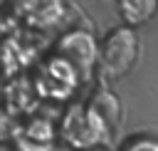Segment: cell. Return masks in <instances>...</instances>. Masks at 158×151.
Wrapping results in <instances>:
<instances>
[{"mask_svg":"<svg viewBox=\"0 0 158 151\" xmlns=\"http://www.w3.org/2000/svg\"><path fill=\"white\" fill-rule=\"evenodd\" d=\"M57 146H59L57 119L42 111L25 116L10 141L12 151H57Z\"/></svg>","mask_w":158,"mask_h":151,"instance_id":"cell-5","label":"cell"},{"mask_svg":"<svg viewBox=\"0 0 158 151\" xmlns=\"http://www.w3.org/2000/svg\"><path fill=\"white\" fill-rule=\"evenodd\" d=\"M12 17L20 27L30 32H49L57 30L67 17L64 0H15Z\"/></svg>","mask_w":158,"mask_h":151,"instance_id":"cell-6","label":"cell"},{"mask_svg":"<svg viewBox=\"0 0 158 151\" xmlns=\"http://www.w3.org/2000/svg\"><path fill=\"white\" fill-rule=\"evenodd\" d=\"M52 52L64 62H69L81 77V82H89L99 72V37L86 27L64 30L54 40Z\"/></svg>","mask_w":158,"mask_h":151,"instance_id":"cell-4","label":"cell"},{"mask_svg":"<svg viewBox=\"0 0 158 151\" xmlns=\"http://www.w3.org/2000/svg\"><path fill=\"white\" fill-rule=\"evenodd\" d=\"M116 10L123 25L143 27L158 15V0H116Z\"/></svg>","mask_w":158,"mask_h":151,"instance_id":"cell-8","label":"cell"},{"mask_svg":"<svg viewBox=\"0 0 158 151\" xmlns=\"http://www.w3.org/2000/svg\"><path fill=\"white\" fill-rule=\"evenodd\" d=\"M118 151H158V136H153V134H133L118 146Z\"/></svg>","mask_w":158,"mask_h":151,"instance_id":"cell-11","label":"cell"},{"mask_svg":"<svg viewBox=\"0 0 158 151\" xmlns=\"http://www.w3.org/2000/svg\"><path fill=\"white\" fill-rule=\"evenodd\" d=\"M59 144L72 151H86L94 146H109L114 129L89 101H69L64 104L57 119Z\"/></svg>","mask_w":158,"mask_h":151,"instance_id":"cell-1","label":"cell"},{"mask_svg":"<svg viewBox=\"0 0 158 151\" xmlns=\"http://www.w3.org/2000/svg\"><path fill=\"white\" fill-rule=\"evenodd\" d=\"M86 101L106 119V124H109L111 129L118 126V121H121V101H118V97H116L109 87H99Z\"/></svg>","mask_w":158,"mask_h":151,"instance_id":"cell-9","label":"cell"},{"mask_svg":"<svg viewBox=\"0 0 158 151\" xmlns=\"http://www.w3.org/2000/svg\"><path fill=\"white\" fill-rule=\"evenodd\" d=\"M5 2H7V0H0V7H2V5H5Z\"/></svg>","mask_w":158,"mask_h":151,"instance_id":"cell-13","label":"cell"},{"mask_svg":"<svg viewBox=\"0 0 158 151\" xmlns=\"http://www.w3.org/2000/svg\"><path fill=\"white\" fill-rule=\"evenodd\" d=\"M86 151H114V149H109V146H94V149H86Z\"/></svg>","mask_w":158,"mask_h":151,"instance_id":"cell-12","label":"cell"},{"mask_svg":"<svg viewBox=\"0 0 158 151\" xmlns=\"http://www.w3.org/2000/svg\"><path fill=\"white\" fill-rule=\"evenodd\" d=\"M2 104H7L20 119H25V116L37 111L40 99H37V94L32 89L30 74H20V77L7 79L5 89H2Z\"/></svg>","mask_w":158,"mask_h":151,"instance_id":"cell-7","label":"cell"},{"mask_svg":"<svg viewBox=\"0 0 158 151\" xmlns=\"http://www.w3.org/2000/svg\"><path fill=\"white\" fill-rule=\"evenodd\" d=\"M20 121H22V119H20L7 104L0 101V146H10V141H12Z\"/></svg>","mask_w":158,"mask_h":151,"instance_id":"cell-10","label":"cell"},{"mask_svg":"<svg viewBox=\"0 0 158 151\" xmlns=\"http://www.w3.org/2000/svg\"><path fill=\"white\" fill-rule=\"evenodd\" d=\"M141 54V37L136 27L128 25H116L111 27L101 42H99V72L106 79H121L126 77Z\"/></svg>","mask_w":158,"mask_h":151,"instance_id":"cell-3","label":"cell"},{"mask_svg":"<svg viewBox=\"0 0 158 151\" xmlns=\"http://www.w3.org/2000/svg\"><path fill=\"white\" fill-rule=\"evenodd\" d=\"M32 89L40 99V104H69L74 101L79 87L84 84L81 77L77 74V69L64 62L62 57H57L54 52L44 54L42 59L35 62L32 74H30Z\"/></svg>","mask_w":158,"mask_h":151,"instance_id":"cell-2","label":"cell"}]
</instances>
